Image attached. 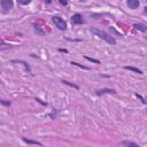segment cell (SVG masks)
Listing matches in <instances>:
<instances>
[{"mask_svg": "<svg viewBox=\"0 0 147 147\" xmlns=\"http://www.w3.org/2000/svg\"><path fill=\"white\" fill-rule=\"evenodd\" d=\"M126 3L129 6V8H131V9H137L140 5L139 0H126Z\"/></svg>", "mask_w": 147, "mask_h": 147, "instance_id": "cell-6", "label": "cell"}, {"mask_svg": "<svg viewBox=\"0 0 147 147\" xmlns=\"http://www.w3.org/2000/svg\"><path fill=\"white\" fill-rule=\"evenodd\" d=\"M133 28H136L137 30H139V31H141V32H147V26L145 25V24H141V23H134L133 24Z\"/></svg>", "mask_w": 147, "mask_h": 147, "instance_id": "cell-7", "label": "cell"}, {"mask_svg": "<svg viewBox=\"0 0 147 147\" xmlns=\"http://www.w3.org/2000/svg\"><path fill=\"white\" fill-rule=\"evenodd\" d=\"M0 5H1L2 9H3L6 13L9 11V10L14 7V2H13V0H0Z\"/></svg>", "mask_w": 147, "mask_h": 147, "instance_id": "cell-3", "label": "cell"}, {"mask_svg": "<svg viewBox=\"0 0 147 147\" xmlns=\"http://www.w3.org/2000/svg\"><path fill=\"white\" fill-rule=\"evenodd\" d=\"M121 145H122V146H126V147H139L138 144L132 142V141H129V140H123V141H121Z\"/></svg>", "mask_w": 147, "mask_h": 147, "instance_id": "cell-9", "label": "cell"}, {"mask_svg": "<svg viewBox=\"0 0 147 147\" xmlns=\"http://www.w3.org/2000/svg\"><path fill=\"white\" fill-rule=\"evenodd\" d=\"M44 1H45L46 3H51V2H52V0H44Z\"/></svg>", "mask_w": 147, "mask_h": 147, "instance_id": "cell-21", "label": "cell"}, {"mask_svg": "<svg viewBox=\"0 0 147 147\" xmlns=\"http://www.w3.org/2000/svg\"><path fill=\"white\" fill-rule=\"evenodd\" d=\"M103 94H116V91L113 88H101L96 91V95H103Z\"/></svg>", "mask_w": 147, "mask_h": 147, "instance_id": "cell-5", "label": "cell"}, {"mask_svg": "<svg viewBox=\"0 0 147 147\" xmlns=\"http://www.w3.org/2000/svg\"><path fill=\"white\" fill-rule=\"evenodd\" d=\"M85 59L88 60V61H91V62H94V63H100L99 60H95V59H92V57H88V56H85Z\"/></svg>", "mask_w": 147, "mask_h": 147, "instance_id": "cell-16", "label": "cell"}, {"mask_svg": "<svg viewBox=\"0 0 147 147\" xmlns=\"http://www.w3.org/2000/svg\"><path fill=\"white\" fill-rule=\"evenodd\" d=\"M11 63H22V64L25 67V69H26L29 72H31V69H30V67L28 65V63H26L25 61H21V60H11Z\"/></svg>", "mask_w": 147, "mask_h": 147, "instance_id": "cell-11", "label": "cell"}, {"mask_svg": "<svg viewBox=\"0 0 147 147\" xmlns=\"http://www.w3.org/2000/svg\"><path fill=\"white\" fill-rule=\"evenodd\" d=\"M33 31H34V33H37L38 36H45V34H46V32H45L39 25H36V24H33Z\"/></svg>", "mask_w": 147, "mask_h": 147, "instance_id": "cell-8", "label": "cell"}, {"mask_svg": "<svg viewBox=\"0 0 147 147\" xmlns=\"http://www.w3.org/2000/svg\"><path fill=\"white\" fill-rule=\"evenodd\" d=\"M62 83L63 84H65V85H69V86H71V87H74V88H76V90H78L79 87L76 85V84H72V83H70V82H67V80H62Z\"/></svg>", "mask_w": 147, "mask_h": 147, "instance_id": "cell-13", "label": "cell"}, {"mask_svg": "<svg viewBox=\"0 0 147 147\" xmlns=\"http://www.w3.org/2000/svg\"><path fill=\"white\" fill-rule=\"evenodd\" d=\"M71 23L74 25H79V24H83L84 23V20H83V16L80 14H74L71 16Z\"/></svg>", "mask_w": 147, "mask_h": 147, "instance_id": "cell-4", "label": "cell"}, {"mask_svg": "<svg viewBox=\"0 0 147 147\" xmlns=\"http://www.w3.org/2000/svg\"><path fill=\"white\" fill-rule=\"evenodd\" d=\"M71 64H74V65H76V67H79V68H82V69H85V70H88V68H87V67H84V65H82V64H79V63H77V62H71Z\"/></svg>", "mask_w": 147, "mask_h": 147, "instance_id": "cell-15", "label": "cell"}, {"mask_svg": "<svg viewBox=\"0 0 147 147\" xmlns=\"http://www.w3.org/2000/svg\"><path fill=\"white\" fill-rule=\"evenodd\" d=\"M31 1H32V0H17V2H18L20 5H23V6H25V5H29Z\"/></svg>", "mask_w": 147, "mask_h": 147, "instance_id": "cell-14", "label": "cell"}, {"mask_svg": "<svg viewBox=\"0 0 147 147\" xmlns=\"http://www.w3.org/2000/svg\"><path fill=\"white\" fill-rule=\"evenodd\" d=\"M22 140H23L25 144H29V145H39V146H42L41 142L36 141V140H30V139H26V138H22Z\"/></svg>", "mask_w": 147, "mask_h": 147, "instance_id": "cell-10", "label": "cell"}, {"mask_svg": "<svg viewBox=\"0 0 147 147\" xmlns=\"http://www.w3.org/2000/svg\"><path fill=\"white\" fill-rule=\"evenodd\" d=\"M124 69H126V70H131V71H133V72H137L138 75H142V71H141L140 69H138V68H134V67L125 65V67H124Z\"/></svg>", "mask_w": 147, "mask_h": 147, "instance_id": "cell-12", "label": "cell"}, {"mask_svg": "<svg viewBox=\"0 0 147 147\" xmlns=\"http://www.w3.org/2000/svg\"><path fill=\"white\" fill-rule=\"evenodd\" d=\"M91 32H92V33H94L95 36H98L99 38H101L102 40H105L106 42L110 44V45H115V44H116V39H115L111 34L107 33L106 31H103V30H101V29L92 28V29H91Z\"/></svg>", "mask_w": 147, "mask_h": 147, "instance_id": "cell-1", "label": "cell"}, {"mask_svg": "<svg viewBox=\"0 0 147 147\" xmlns=\"http://www.w3.org/2000/svg\"><path fill=\"white\" fill-rule=\"evenodd\" d=\"M52 21H53V23L56 25V28L59 30H65L67 29V23H65V21L62 17H60V16H53L52 17Z\"/></svg>", "mask_w": 147, "mask_h": 147, "instance_id": "cell-2", "label": "cell"}, {"mask_svg": "<svg viewBox=\"0 0 147 147\" xmlns=\"http://www.w3.org/2000/svg\"><path fill=\"white\" fill-rule=\"evenodd\" d=\"M59 51H60V52H64V53H67V52H68V51H67V49H63V48H60V49H59Z\"/></svg>", "mask_w": 147, "mask_h": 147, "instance_id": "cell-20", "label": "cell"}, {"mask_svg": "<svg viewBox=\"0 0 147 147\" xmlns=\"http://www.w3.org/2000/svg\"><path fill=\"white\" fill-rule=\"evenodd\" d=\"M59 1H60V3L62 6H67L68 5V0H59Z\"/></svg>", "mask_w": 147, "mask_h": 147, "instance_id": "cell-19", "label": "cell"}, {"mask_svg": "<svg viewBox=\"0 0 147 147\" xmlns=\"http://www.w3.org/2000/svg\"><path fill=\"white\" fill-rule=\"evenodd\" d=\"M0 103L3 106H10V101H7V100H0Z\"/></svg>", "mask_w": 147, "mask_h": 147, "instance_id": "cell-18", "label": "cell"}, {"mask_svg": "<svg viewBox=\"0 0 147 147\" xmlns=\"http://www.w3.org/2000/svg\"><path fill=\"white\" fill-rule=\"evenodd\" d=\"M136 96H137L138 99H140V100H141V102H142L144 105H146V100H145V99H144V98H142V96H141L140 94H138V93H136Z\"/></svg>", "mask_w": 147, "mask_h": 147, "instance_id": "cell-17", "label": "cell"}]
</instances>
